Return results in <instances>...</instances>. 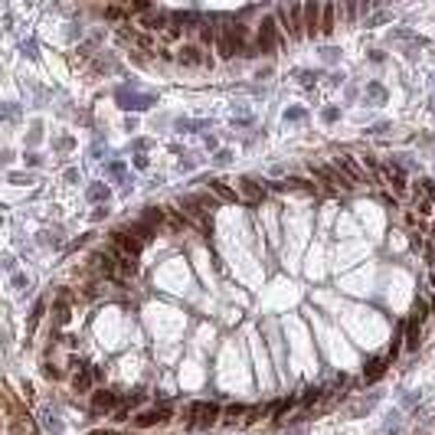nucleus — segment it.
Masks as SVG:
<instances>
[{
    "label": "nucleus",
    "instance_id": "nucleus-1",
    "mask_svg": "<svg viewBox=\"0 0 435 435\" xmlns=\"http://www.w3.org/2000/svg\"><path fill=\"white\" fill-rule=\"evenodd\" d=\"M255 46H259V53H272L275 46H278V26H275L272 17H265L259 23V36H255Z\"/></svg>",
    "mask_w": 435,
    "mask_h": 435
},
{
    "label": "nucleus",
    "instance_id": "nucleus-2",
    "mask_svg": "<svg viewBox=\"0 0 435 435\" xmlns=\"http://www.w3.org/2000/svg\"><path fill=\"white\" fill-rule=\"evenodd\" d=\"M186 419H193V422H200V425H210V422L219 419V406H213V403H190L186 406Z\"/></svg>",
    "mask_w": 435,
    "mask_h": 435
},
{
    "label": "nucleus",
    "instance_id": "nucleus-3",
    "mask_svg": "<svg viewBox=\"0 0 435 435\" xmlns=\"http://www.w3.org/2000/svg\"><path fill=\"white\" fill-rule=\"evenodd\" d=\"M376 174H379V180H383V183H390L393 190L399 193V197L406 193V174L396 167V164H379V170H376Z\"/></svg>",
    "mask_w": 435,
    "mask_h": 435
},
{
    "label": "nucleus",
    "instance_id": "nucleus-4",
    "mask_svg": "<svg viewBox=\"0 0 435 435\" xmlns=\"http://www.w3.org/2000/svg\"><path fill=\"white\" fill-rule=\"evenodd\" d=\"M112 249H118V252H124V255H131V259H134V255L141 252V243H137L128 229H115V232H112Z\"/></svg>",
    "mask_w": 435,
    "mask_h": 435
},
{
    "label": "nucleus",
    "instance_id": "nucleus-5",
    "mask_svg": "<svg viewBox=\"0 0 435 435\" xmlns=\"http://www.w3.org/2000/svg\"><path fill=\"white\" fill-rule=\"evenodd\" d=\"M167 419H170V409H167V406H161V409L141 412V416L134 419V425H137V429H151V425H164Z\"/></svg>",
    "mask_w": 435,
    "mask_h": 435
},
{
    "label": "nucleus",
    "instance_id": "nucleus-6",
    "mask_svg": "<svg viewBox=\"0 0 435 435\" xmlns=\"http://www.w3.org/2000/svg\"><path fill=\"white\" fill-rule=\"evenodd\" d=\"M177 59H180L183 66H213V59L206 56V53L200 50V46H180Z\"/></svg>",
    "mask_w": 435,
    "mask_h": 435
},
{
    "label": "nucleus",
    "instance_id": "nucleus-7",
    "mask_svg": "<svg viewBox=\"0 0 435 435\" xmlns=\"http://www.w3.org/2000/svg\"><path fill=\"white\" fill-rule=\"evenodd\" d=\"M321 7L317 4H305V33L308 36H317L321 33Z\"/></svg>",
    "mask_w": 435,
    "mask_h": 435
},
{
    "label": "nucleus",
    "instance_id": "nucleus-8",
    "mask_svg": "<svg viewBox=\"0 0 435 435\" xmlns=\"http://www.w3.org/2000/svg\"><path fill=\"white\" fill-rule=\"evenodd\" d=\"M334 164H337V167L344 170V174H347V180H350V183L363 180V170L357 167V161H354V157H350V154H341V157H334Z\"/></svg>",
    "mask_w": 435,
    "mask_h": 435
},
{
    "label": "nucleus",
    "instance_id": "nucleus-9",
    "mask_svg": "<svg viewBox=\"0 0 435 435\" xmlns=\"http://www.w3.org/2000/svg\"><path fill=\"white\" fill-rule=\"evenodd\" d=\"M92 406H95V412H112L115 406H118V396H115L112 390H99L92 396Z\"/></svg>",
    "mask_w": 435,
    "mask_h": 435
},
{
    "label": "nucleus",
    "instance_id": "nucleus-10",
    "mask_svg": "<svg viewBox=\"0 0 435 435\" xmlns=\"http://www.w3.org/2000/svg\"><path fill=\"white\" fill-rule=\"evenodd\" d=\"M419 341H422V324L409 317V324H406V350H416Z\"/></svg>",
    "mask_w": 435,
    "mask_h": 435
},
{
    "label": "nucleus",
    "instance_id": "nucleus-11",
    "mask_svg": "<svg viewBox=\"0 0 435 435\" xmlns=\"http://www.w3.org/2000/svg\"><path fill=\"white\" fill-rule=\"evenodd\" d=\"M239 190H243V197H249V200H262L265 197V186L255 183L252 177H243V180H239Z\"/></svg>",
    "mask_w": 435,
    "mask_h": 435
},
{
    "label": "nucleus",
    "instance_id": "nucleus-12",
    "mask_svg": "<svg viewBox=\"0 0 435 435\" xmlns=\"http://www.w3.org/2000/svg\"><path fill=\"white\" fill-rule=\"evenodd\" d=\"M386 363H390V360H370L367 373H363V376H367V383H373V379L383 376V373H386Z\"/></svg>",
    "mask_w": 435,
    "mask_h": 435
},
{
    "label": "nucleus",
    "instance_id": "nucleus-13",
    "mask_svg": "<svg viewBox=\"0 0 435 435\" xmlns=\"http://www.w3.org/2000/svg\"><path fill=\"white\" fill-rule=\"evenodd\" d=\"M210 190L216 193L219 200H236V190H229V186H226L223 180H210Z\"/></svg>",
    "mask_w": 435,
    "mask_h": 435
},
{
    "label": "nucleus",
    "instance_id": "nucleus-14",
    "mask_svg": "<svg viewBox=\"0 0 435 435\" xmlns=\"http://www.w3.org/2000/svg\"><path fill=\"white\" fill-rule=\"evenodd\" d=\"M334 13H337V7H324V20H321V33L324 36L334 33Z\"/></svg>",
    "mask_w": 435,
    "mask_h": 435
},
{
    "label": "nucleus",
    "instance_id": "nucleus-15",
    "mask_svg": "<svg viewBox=\"0 0 435 435\" xmlns=\"http://www.w3.org/2000/svg\"><path fill=\"white\" fill-rule=\"evenodd\" d=\"M72 383H75V390H79V393H85V390H88V383H92V373L79 370V373H75V379H72Z\"/></svg>",
    "mask_w": 435,
    "mask_h": 435
},
{
    "label": "nucleus",
    "instance_id": "nucleus-16",
    "mask_svg": "<svg viewBox=\"0 0 435 435\" xmlns=\"http://www.w3.org/2000/svg\"><path fill=\"white\" fill-rule=\"evenodd\" d=\"M321 393H324V390H317V386H308L305 396H301V403H305V406H308V403H317V399H321Z\"/></svg>",
    "mask_w": 435,
    "mask_h": 435
},
{
    "label": "nucleus",
    "instance_id": "nucleus-17",
    "mask_svg": "<svg viewBox=\"0 0 435 435\" xmlns=\"http://www.w3.org/2000/svg\"><path fill=\"white\" fill-rule=\"evenodd\" d=\"M367 99H373V102H383V99H386L383 85H367Z\"/></svg>",
    "mask_w": 435,
    "mask_h": 435
},
{
    "label": "nucleus",
    "instance_id": "nucleus-18",
    "mask_svg": "<svg viewBox=\"0 0 435 435\" xmlns=\"http://www.w3.org/2000/svg\"><path fill=\"white\" fill-rule=\"evenodd\" d=\"M239 416H246V406H229L226 409V422H236Z\"/></svg>",
    "mask_w": 435,
    "mask_h": 435
},
{
    "label": "nucleus",
    "instance_id": "nucleus-19",
    "mask_svg": "<svg viewBox=\"0 0 435 435\" xmlns=\"http://www.w3.org/2000/svg\"><path fill=\"white\" fill-rule=\"evenodd\" d=\"M88 197L92 200H108V186H102V183H95L92 190H88Z\"/></svg>",
    "mask_w": 435,
    "mask_h": 435
},
{
    "label": "nucleus",
    "instance_id": "nucleus-20",
    "mask_svg": "<svg viewBox=\"0 0 435 435\" xmlns=\"http://www.w3.org/2000/svg\"><path fill=\"white\" fill-rule=\"evenodd\" d=\"M422 183V193H425V200H435V183L432 180H419Z\"/></svg>",
    "mask_w": 435,
    "mask_h": 435
},
{
    "label": "nucleus",
    "instance_id": "nucleus-21",
    "mask_svg": "<svg viewBox=\"0 0 435 435\" xmlns=\"http://www.w3.org/2000/svg\"><path fill=\"white\" fill-rule=\"evenodd\" d=\"M341 118V112H337V108H324V121H337Z\"/></svg>",
    "mask_w": 435,
    "mask_h": 435
},
{
    "label": "nucleus",
    "instance_id": "nucleus-22",
    "mask_svg": "<svg viewBox=\"0 0 435 435\" xmlns=\"http://www.w3.org/2000/svg\"><path fill=\"white\" fill-rule=\"evenodd\" d=\"M285 118L288 121H298V118H305V112H301V108H292V112H285Z\"/></svg>",
    "mask_w": 435,
    "mask_h": 435
},
{
    "label": "nucleus",
    "instance_id": "nucleus-23",
    "mask_svg": "<svg viewBox=\"0 0 435 435\" xmlns=\"http://www.w3.org/2000/svg\"><path fill=\"white\" fill-rule=\"evenodd\" d=\"M232 161V151H219L216 154V164H229Z\"/></svg>",
    "mask_w": 435,
    "mask_h": 435
},
{
    "label": "nucleus",
    "instance_id": "nucleus-24",
    "mask_svg": "<svg viewBox=\"0 0 435 435\" xmlns=\"http://www.w3.org/2000/svg\"><path fill=\"white\" fill-rule=\"evenodd\" d=\"M108 170H112L115 177H121V174H124V164H121V161H115V164H112V167H108Z\"/></svg>",
    "mask_w": 435,
    "mask_h": 435
},
{
    "label": "nucleus",
    "instance_id": "nucleus-25",
    "mask_svg": "<svg viewBox=\"0 0 435 435\" xmlns=\"http://www.w3.org/2000/svg\"><path fill=\"white\" fill-rule=\"evenodd\" d=\"M164 36H167V39H177V36H180V30H177V26H167V30H164Z\"/></svg>",
    "mask_w": 435,
    "mask_h": 435
},
{
    "label": "nucleus",
    "instance_id": "nucleus-26",
    "mask_svg": "<svg viewBox=\"0 0 435 435\" xmlns=\"http://www.w3.org/2000/svg\"><path fill=\"white\" fill-rule=\"evenodd\" d=\"M386 128H390V124H386V121H379V124H373V128H370V131H373V134H383V131H386Z\"/></svg>",
    "mask_w": 435,
    "mask_h": 435
},
{
    "label": "nucleus",
    "instance_id": "nucleus-27",
    "mask_svg": "<svg viewBox=\"0 0 435 435\" xmlns=\"http://www.w3.org/2000/svg\"><path fill=\"white\" fill-rule=\"evenodd\" d=\"M432 285H435V278H432Z\"/></svg>",
    "mask_w": 435,
    "mask_h": 435
}]
</instances>
